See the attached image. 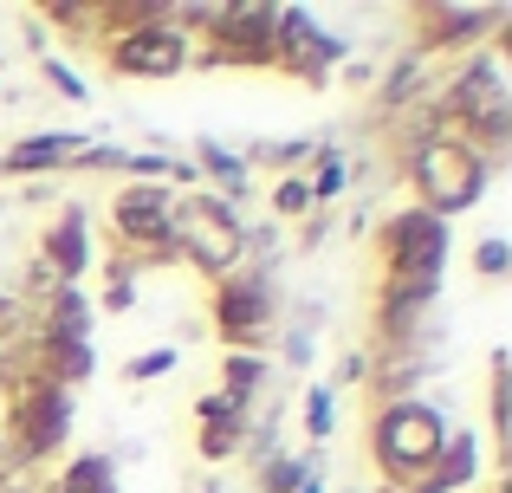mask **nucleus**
Wrapping results in <instances>:
<instances>
[{
    "label": "nucleus",
    "mask_w": 512,
    "mask_h": 493,
    "mask_svg": "<svg viewBox=\"0 0 512 493\" xmlns=\"http://www.w3.org/2000/svg\"><path fill=\"white\" fill-rule=\"evenodd\" d=\"M487 156L474 150L467 137H448V130H435V137L415 143L409 156V176L415 189L428 195V215H454V208H474L480 189H487Z\"/></svg>",
    "instance_id": "1"
},
{
    "label": "nucleus",
    "mask_w": 512,
    "mask_h": 493,
    "mask_svg": "<svg viewBox=\"0 0 512 493\" xmlns=\"http://www.w3.org/2000/svg\"><path fill=\"white\" fill-rule=\"evenodd\" d=\"M441 442H448V422H441L428 403H389L383 416H376V429H370V455L396 487L422 481V474L435 468Z\"/></svg>",
    "instance_id": "2"
},
{
    "label": "nucleus",
    "mask_w": 512,
    "mask_h": 493,
    "mask_svg": "<svg viewBox=\"0 0 512 493\" xmlns=\"http://www.w3.org/2000/svg\"><path fill=\"white\" fill-rule=\"evenodd\" d=\"M169 241L182 247V260H195L201 273H234L247 253V228L234 221V208L221 195H188L169 215Z\"/></svg>",
    "instance_id": "3"
},
{
    "label": "nucleus",
    "mask_w": 512,
    "mask_h": 493,
    "mask_svg": "<svg viewBox=\"0 0 512 493\" xmlns=\"http://www.w3.org/2000/svg\"><path fill=\"white\" fill-rule=\"evenodd\" d=\"M383 260L389 279H422V286H441V260H448V221L428 215V208H409L383 228Z\"/></svg>",
    "instance_id": "4"
},
{
    "label": "nucleus",
    "mask_w": 512,
    "mask_h": 493,
    "mask_svg": "<svg viewBox=\"0 0 512 493\" xmlns=\"http://www.w3.org/2000/svg\"><path fill=\"white\" fill-rule=\"evenodd\" d=\"M111 65H117L124 78H169V72H182V65H188V33H182V20H169V13L156 7L150 20L124 26V33L111 39Z\"/></svg>",
    "instance_id": "5"
},
{
    "label": "nucleus",
    "mask_w": 512,
    "mask_h": 493,
    "mask_svg": "<svg viewBox=\"0 0 512 493\" xmlns=\"http://www.w3.org/2000/svg\"><path fill=\"white\" fill-rule=\"evenodd\" d=\"M65 429H72V396L59 383H26L13 396V455L33 468L52 448H65Z\"/></svg>",
    "instance_id": "6"
},
{
    "label": "nucleus",
    "mask_w": 512,
    "mask_h": 493,
    "mask_svg": "<svg viewBox=\"0 0 512 493\" xmlns=\"http://www.w3.org/2000/svg\"><path fill=\"white\" fill-rule=\"evenodd\" d=\"M448 111L461 117V130H480V143L500 150L506 143V85H500V65L493 59H474L448 91Z\"/></svg>",
    "instance_id": "7"
},
{
    "label": "nucleus",
    "mask_w": 512,
    "mask_h": 493,
    "mask_svg": "<svg viewBox=\"0 0 512 493\" xmlns=\"http://www.w3.org/2000/svg\"><path fill=\"white\" fill-rule=\"evenodd\" d=\"M273 312H279V292L266 279H221V292H214V331L240 351L273 331Z\"/></svg>",
    "instance_id": "8"
},
{
    "label": "nucleus",
    "mask_w": 512,
    "mask_h": 493,
    "mask_svg": "<svg viewBox=\"0 0 512 493\" xmlns=\"http://www.w3.org/2000/svg\"><path fill=\"white\" fill-rule=\"evenodd\" d=\"M169 215H175V195L169 189H124L117 195V208H111V221H117V234L124 241H137V247H150V241H169Z\"/></svg>",
    "instance_id": "9"
},
{
    "label": "nucleus",
    "mask_w": 512,
    "mask_h": 493,
    "mask_svg": "<svg viewBox=\"0 0 512 493\" xmlns=\"http://www.w3.org/2000/svg\"><path fill=\"white\" fill-rule=\"evenodd\" d=\"M195 422H201V455L208 461H227L240 442H247V409H234L227 396H201Z\"/></svg>",
    "instance_id": "10"
},
{
    "label": "nucleus",
    "mask_w": 512,
    "mask_h": 493,
    "mask_svg": "<svg viewBox=\"0 0 512 493\" xmlns=\"http://www.w3.org/2000/svg\"><path fill=\"white\" fill-rule=\"evenodd\" d=\"M480 474V448H474V435H448L441 442V455H435V468L415 481V493H454V487H467Z\"/></svg>",
    "instance_id": "11"
},
{
    "label": "nucleus",
    "mask_w": 512,
    "mask_h": 493,
    "mask_svg": "<svg viewBox=\"0 0 512 493\" xmlns=\"http://www.w3.org/2000/svg\"><path fill=\"white\" fill-rule=\"evenodd\" d=\"M46 260H52V273H59V286H72V279L85 273L91 247H85V215H78V208H65L59 228L46 234Z\"/></svg>",
    "instance_id": "12"
},
{
    "label": "nucleus",
    "mask_w": 512,
    "mask_h": 493,
    "mask_svg": "<svg viewBox=\"0 0 512 493\" xmlns=\"http://www.w3.org/2000/svg\"><path fill=\"white\" fill-rule=\"evenodd\" d=\"M72 156H78V137H72V130H46V137L13 143V150L0 156V169H7V176H26V169H52V163H72Z\"/></svg>",
    "instance_id": "13"
},
{
    "label": "nucleus",
    "mask_w": 512,
    "mask_h": 493,
    "mask_svg": "<svg viewBox=\"0 0 512 493\" xmlns=\"http://www.w3.org/2000/svg\"><path fill=\"white\" fill-rule=\"evenodd\" d=\"M422 20L441 26V33H428V46H467V39H474L480 26H493L500 13H487V7H428Z\"/></svg>",
    "instance_id": "14"
},
{
    "label": "nucleus",
    "mask_w": 512,
    "mask_h": 493,
    "mask_svg": "<svg viewBox=\"0 0 512 493\" xmlns=\"http://www.w3.org/2000/svg\"><path fill=\"white\" fill-rule=\"evenodd\" d=\"M52 493H117V474H111V461H104V455H78Z\"/></svg>",
    "instance_id": "15"
},
{
    "label": "nucleus",
    "mask_w": 512,
    "mask_h": 493,
    "mask_svg": "<svg viewBox=\"0 0 512 493\" xmlns=\"http://www.w3.org/2000/svg\"><path fill=\"white\" fill-rule=\"evenodd\" d=\"M260 377H266V364H260V357H253V351H234V357H227V403H234V409H247V390H260Z\"/></svg>",
    "instance_id": "16"
},
{
    "label": "nucleus",
    "mask_w": 512,
    "mask_h": 493,
    "mask_svg": "<svg viewBox=\"0 0 512 493\" xmlns=\"http://www.w3.org/2000/svg\"><path fill=\"white\" fill-rule=\"evenodd\" d=\"M273 208H279V215H305V208H312V182L286 176V182H279V195H273Z\"/></svg>",
    "instance_id": "17"
},
{
    "label": "nucleus",
    "mask_w": 512,
    "mask_h": 493,
    "mask_svg": "<svg viewBox=\"0 0 512 493\" xmlns=\"http://www.w3.org/2000/svg\"><path fill=\"white\" fill-rule=\"evenodd\" d=\"M331 195H344V163H338V150H325L318 182H312V202H331Z\"/></svg>",
    "instance_id": "18"
},
{
    "label": "nucleus",
    "mask_w": 512,
    "mask_h": 493,
    "mask_svg": "<svg viewBox=\"0 0 512 493\" xmlns=\"http://www.w3.org/2000/svg\"><path fill=\"white\" fill-rule=\"evenodd\" d=\"M201 163H208L227 189H240V176H247V163H240V156H227V150H214V143H201Z\"/></svg>",
    "instance_id": "19"
},
{
    "label": "nucleus",
    "mask_w": 512,
    "mask_h": 493,
    "mask_svg": "<svg viewBox=\"0 0 512 493\" xmlns=\"http://www.w3.org/2000/svg\"><path fill=\"white\" fill-rule=\"evenodd\" d=\"M299 481H312L305 461H273V468H266V493H299Z\"/></svg>",
    "instance_id": "20"
},
{
    "label": "nucleus",
    "mask_w": 512,
    "mask_h": 493,
    "mask_svg": "<svg viewBox=\"0 0 512 493\" xmlns=\"http://www.w3.org/2000/svg\"><path fill=\"white\" fill-rule=\"evenodd\" d=\"M163 370H175V351H143V357H130L124 377H130V383H143V377H163Z\"/></svg>",
    "instance_id": "21"
},
{
    "label": "nucleus",
    "mask_w": 512,
    "mask_h": 493,
    "mask_svg": "<svg viewBox=\"0 0 512 493\" xmlns=\"http://www.w3.org/2000/svg\"><path fill=\"white\" fill-rule=\"evenodd\" d=\"M474 266H480V273H487V279H500L506 266H512V247H506V241H480V253H474Z\"/></svg>",
    "instance_id": "22"
},
{
    "label": "nucleus",
    "mask_w": 512,
    "mask_h": 493,
    "mask_svg": "<svg viewBox=\"0 0 512 493\" xmlns=\"http://www.w3.org/2000/svg\"><path fill=\"white\" fill-rule=\"evenodd\" d=\"M305 422H312L318 442L331 435V390H312V396H305Z\"/></svg>",
    "instance_id": "23"
},
{
    "label": "nucleus",
    "mask_w": 512,
    "mask_h": 493,
    "mask_svg": "<svg viewBox=\"0 0 512 493\" xmlns=\"http://www.w3.org/2000/svg\"><path fill=\"white\" fill-rule=\"evenodd\" d=\"M46 78H52V85H59V91H65V98H85V85H78V78H72V72H65V65H59V59H46Z\"/></svg>",
    "instance_id": "24"
},
{
    "label": "nucleus",
    "mask_w": 512,
    "mask_h": 493,
    "mask_svg": "<svg viewBox=\"0 0 512 493\" xmlns=\"http://www.w3.org/2000/svg\"><path fill=\"white\" fill-rule=\"evenodd\" d=\"M299 493H318V481H299Z\"/></svg>",
    "instance_id": "25"
}]
</instances>
